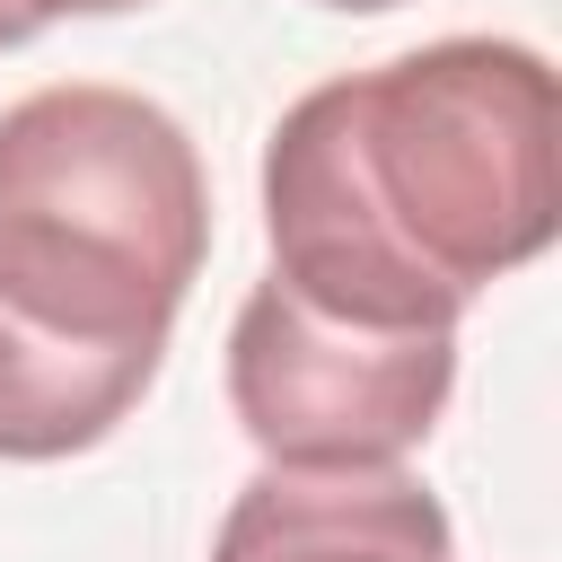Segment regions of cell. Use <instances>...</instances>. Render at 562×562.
Masks as SVG:
<instances>
[{
  "mask_svg": "<svg viewBox=\"0 0 562 562\" xmlns=\"http://www.w3.org/2000/svg\"><path fill=\"white\" fill-rule=\"evenodd\" d=\"M562 228L553 61L509 35H439L307 88L263 140L272 281L369 334H457Z\"/></svg>",
  "mask_w": 562,
  "mask_h": 562,
  "instance_id": "1",
  "label": "cell"
},
{
  "mask_svg": "<svg viewBox=\"0 0 562 562\" xmlns=\"http://www.w3.org/2000/svg\"><path fill=\"white\" fill-rule=\"evenodd\" d=\"M211 176L193 132L105 79L0 105V316L79 351H149L202 281Z\"/></svg>",
  "mask_w": 562,
  "mask_h": 562,
  "instance_id": "2",
  "label": "cell"
},
{
  "mask_svg": "<svg viewBox=\"0 0 562 562\" xmlns=\"http://www.w3.org/2000/svg\"><path fill=\"white\" fill-rule=\"evenodd\" d=\"M457 395V334H369L316 316L272 272L228 325V413L281 474L404 465Z\"/></svg>",
  "mask_w": 562,
  "mask_h": 562,
  "instance_id": "3",
  "label": "cell"
},
{
  "mask_svg": "<svg viewBox=\"0 0 562 562\" xmlns=\"http://www.w3.org/2000/svg\"><path fill=\"white\" fill-rule=\"evenodd\" d=\"M211 562H457V527L404 465L378 474L263 465L228 501Z\"/></svg>",
  "mask_w": 562,
  "mask_h": 562,
  "instance_id": "4",
  "label": "cell"
},
{
  "mask_svg": "<svg viewBox=\"0 0 562 562\" xmlns=\"http://www.w3.org/2000/svg\"><path fill=\"white\" fill-rule=\"evenodd\" d=\"M167 360L149 351H79L53 334H26L0 316V457L53 465L123 430V413L158 386Z\"/></svg>",
  "mask_w": 562,
  "mask_h": 562,
  "instance_id": "5",
  "label": "cell"
},
{
  "mask_svg": "<svg viewBox=\"0 0 562 562\" xmlns=\"http://www.w3.org/2000/svg\"><path fill=\"white\" fill-rule=\"evenodd\" d=\"M53 18H70V0H0V53L26 44V35H44Z\"/></svg>",
  "mask_w": 562,
  "mask_h": 562,
  "instance_id": "6",
  "label": "cell"
},
{
  "mask_svg": "<svg viewBox=\"0 0 562 562\" xmlns=\"http://www.w3.org/2000/svg\"><path fill=\"white\" fill-rule=\"evenodd\" d=\"M114 9H140V0H70V18H114Z\"/></svg>",
  "mask_w": 562,
  "mask_h": 562,
  "instance_id": "7",
  "label": "cell"
},
{
  "mask_svg": "<svg viewBox=\"0 0 562 562\" xmlns=\"http://www.w3.org/2000/svg\"><path fill=\"white\" fill-rule=\"evenodd\" d=\"M316 9H351V18H369V9H404V0H316Z\"/></svg>",
  "mask_w": 562,
  "mask_h": 562,
  "instance_id": "8",
  "label": "cell"
}]
</instances>
